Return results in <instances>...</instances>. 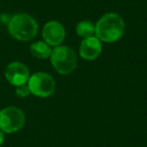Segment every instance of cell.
<instances>
[{"label":"cell","instance_id":"6","mask_svg":"<svg viewBox=\"0 0 147 147\" xmlns=\"http://www.w3.org/2000/svg\"><path fill=\"white\" fill-rule=\"evenodd\" d=\"M5 78L11 85L15 87L27 84L29 80V69L22 63L13 61L5 69Z\"/></svg>","mask_w":147,"mask_h":147},{"label":"cell","instance_id":"2","mask_svg":"<svg viewBox=\"0 0 147 147\" xmlns=\"http://www.w3.org/2000/svg\"><path fill=\"white\" fill-rule=\"evenodd\" d=\"M38 25L35 19L29 14L20 13L8 21V31L12 37L20 41H28L35 37Z\"/></svg>","mask_w":147,"mask_h":147},{"label":"cell","instance_id":"3","mask_svg":"<svg viewBox=\"0 0 147 147\" xmlns=\"http://www.w3.org/2000/svg\"><path fill=\"white\" fill-rule=\"evenodd\" d=\"M51 61L55 69L61 75H69L77 67L76 53L71 47L57 45L51 51Z\"/></svg>","mask_w":147,"mask_h":147},{"label":"cell","instance_id":"1","mask_svg":"<svg viewBox=\"0 0 147 147\" xmlns=\"http://www.w3.org/2000/svg\"><path fill=\"white\" fill-rule=\"evenodd\" d=\"M124 28V21L120 15L117 13H107L95 25V34L101 41L114 42L122 37Z\"/></svg>","mask_w":147,"mask_h":147},{"label":"cell","instance_id":"4","mask_svg":"<svg viewBox=\"0 0 147 147\" xmlns=\"http://www.w3.org/2000/svg\"><path fill=\"white\" fill-rule=\"evenodd\" d=\"M25 123V115L16 107H6L0 111V131L14 133L20 130Z\"/></svg>","mask_w":147,"mask_h":147},{"label":"cell","instance_id":"7","mask_svg":"<svg viewBox=\"0 0 147 147\" xmlns=\"http://www.w3.org/2000/svg\"><path fill=\"white\" fill-rule=\"evenodd\" d=\"M65 30L63 24L57 21H49L43 26L42 37L45 41L51 47H57L63 41Z\"/></svg>","mask_w":147,"mask_h":147},{"label":"cell","instance_id":"9","mask_svg":"<svg viewBox=\"0 0 147 147\" xmlns=\"http://www.w3.org/2000/svg\"><path fill=\"white\" fill-rule=\"evenodd\" d=\"M51 49L45 41H36L30 45V53L37 59H47L51 55Z\"/></svg>","mask_w":147,"mask_h":147},{"label":"cell","instance_id":"10","mask_svg":"<svg viewBox=\"0 0 147 147\" xmlns=\"http://www.w3.org/2000/svg\"><path fill=\"white\" fill-rule=\"evenodd\" d=\"M77 33L83 38H87V37L93 36L95 33V24L91 21L84 20L78 23L76 27Z\"/></svg>","mask_w":147,"mask_h":147},{"label":"cell","instance_id":"8","mask_svg":"<svg viewBox=\"0 0 147 147\" xmlns=\"http://www.w3.org/2000/svg\"><path fill=\"white\" fill-rule=\"evenodd\" d=\"M102 51V45L98 37L91 36L84 38L80 45V55L87 61L96 59Z\"/></svg>","mask_w":147,"mask_h":147},{"label":"cell","instance_id":"5","mask_svg":"<svg viewBox=\"0 0 147 147\" xmlns=\"http://www.w3.org/2000/svg\"><path fill=\"white\" fill-rule=\"evenodd\" d=\"M27 86L30 94L40 98H47L53 94L55 90V83L53 78L45 73H35L29 77Z\"/></svg>","mask_w":147,"mask_h":147},{"label":"cell","instance_id":"12","mask_svg":"<svg viewBox=\"0 0 147 147\" xmlns=\"http://www.w3.org/2000/svg\"><path fill=\"white\" fill-rule=\"evenodd\" d=\"M3 143H4V133L0 131V147L2 146Z\"/></svg>","mask_w":147,"mask_h":147},{"label":"cell","instance_id":"11","mask_svg":"<svg viewBox=\"0 0 147 147\" xmlns=\"http://www.w3.org/2000/svg\"><path fill=\"white\" fill-rule=\"evenodd\" d=\"M29 94H30V91H29V88H28V86H27V84L16 87L15 95H16L18 98H25V97H27Z\"/></svg>","mask_w":147,"mask_h":147}]
</instances>
